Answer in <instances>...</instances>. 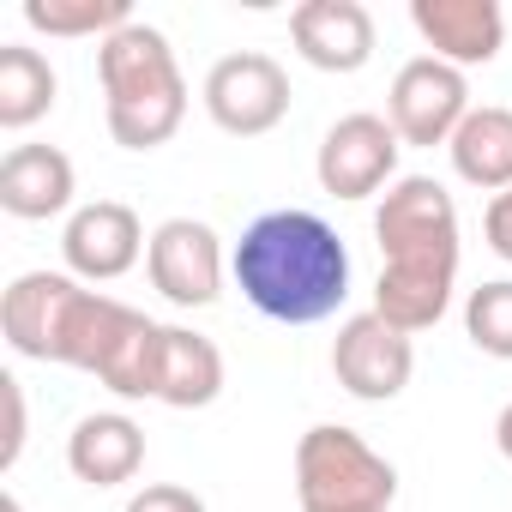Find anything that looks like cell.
Returning a JSON list of instances; mask_svg holds the SVG:
<instances>
[{"mask_svg": "<svg viewBox=\"0 0 512 512\" xmlns=\"http://www.w3.org/2000/svg\"><path fill=\"white\" fill-rule=\"evenodd\" d=\"M374 241H380V284H374V314L398 332H428L452 308L458 284V205L434 175H398L380 193L374 211Z\"/></svg>", "mask_w": 512, "mask_h": 512, "instance_id": "cell-1", "label": "cell"}, {"mask_svg": "<svg viewBox=\"0 0 512 512\" xmlns=\"http://www.w3.org/2000/svg\"><path fill=\"white\" fill-rule=\"evenodd\" d=\"M235 290L278 326H320L350 296V247L314 211L253 217L229 253Z\"/></svg>", "mask_w": 512, "mask_h": 512, "instance_id": "cell-2", "label": "cell"}, {"mask_svg": "<svg viewBox=\"0 0 512 512\" xmlns=\"http://www.w3.org/2000/svg\"><path fill=\"white\" fill-rule=\"evenodd\" d=\"M121 320H127V302L85 290L73 272H25L0 296V332L19 356L79 368V374H97Z\"/></svg>", "mask_w": 512, "mask_h": 512, "instance_id": "cell-3", "label": "cell"}, {"mask_svg": "<svg viewBox=\"0 0 512 512\" xmlns=\"http://www.w3.org/2000/svg\"><path fill=\"white\" fill-rule=\"evenodd\" d=\"M97 79H103V121L121 151H157L187 121V79L157 25H121L97 43Z\"/></svg>", "mask_w": 512, "mask_h": 512, "instance_id": "cell-4", "label": "cell"}, {"mask_svg": "<svg viewBox=\"0 0 512 512\" xmlns=\"http://www.w3.org/2000/svg\"><path fill=\"white\" fill-rule=\"evenodd\" d=\"M296 500L302 512H392L398 470L356 428L320 422L296 440Z\"/></svg>", "mask_w": 512, "mask_h": 512, "instance_id": "cell-5", "label": "cell"}, {"mask_svg": "<svg viewBox=\"0 0 512 512\" xmlns=\"http://www.w3.org/2000/svg\"><path fill=\"white\" fill-rule=\"evenodd\" d=\"M199 97H205V115L217 121V133H229V139H266L290 115V73L272 55H260V49H241V55H223L205 73Z\"/></svg>", "mask_w": 512, "mask_h": 512, "instance_id": "cell-6", "label": "cell"}, {"mask_svg": "<svg viewBox=\"0 0 512 512\" xmlns=\"http://www.w3.org/2000/svg\"><path fill=\"white\" fill-rule=\"evenodd\" d=\"M464 115H470V85H464L458 67H446L434 55H416V61L398 67V79L386 91V121L404 145H422V151L452 145Z\"/></svg>", "mask_w": 512, "mask_h": 512, "instance_id": "cell-7", "label": "cell"}, {"mask_svg": "<svg viewBox=\"0 0 512 512\" xmlns=\"http://www.w3.org/2000/svg\"><path fill=\"white\" fill-rule=\"evenodd\" d=\"M145 272H151V290L175 308H211L223 296V241L211 223L199 217H169L151 229V247H145Z\"/></svg>", "mask_w": 512, "mask_h": 512, "instance_id": "cell-8", "label": "cell"}, {"mask_svg": "<svg viewBox=\"0 0 512 512\" xmlns=\"http://www.w3.org/2000/svg\"><path fill=\"white\" fill-rule=\"evenodd\" d=\"M398 151H404V139L392 133V121L356 109V115H344V121L326 127L314 175H320V187L332 199H374L380 187L398 181Z\"/></svg>", "mask_w": 512, "mask_h": 512, "instance_id": "cell-9", "label": "cell"}, {"mask_svg": "<svg viewBox=\"0 0 512 512\" xmlns=\"http://www.w3.org/2000/svg\"><path fill=\"white\" fill-rule=\"evenodd\" d=\"M332 374H338V386L350 398L392 404L410 386V374H416V344H410V332L386 326L374 308L368 314H350L338 326V338H332Z\"/></svg>", "mask_w": 512, "mask_h": 512, "instance_id": "cell-10", "label": "cell"}, {"mask_svg": "<svg viewBox=\"0 0 512 512\" xmlns=\"http://www.w3.org/2000/svg\"><path fill=\"white\" fill-rule=\"evenodd\" d=\"M145 247H151V235H145L139 211L121 205V199H91V205H79V211L67 217V229H61L67 272H73L79 284H115V278H127V272L139 266Z\"/></svg>", "mask_w": 512, "mask_h": 512, "instance_id": "cell-11", "label": "cell"}, {"mask_svg": "<svg viewBox=\"0 0 512 512\" xmlns=\"http://www.w3.org/2000/svg\"><path fill=\"white\" fill-rule=\"evenodd\" d=\"M290 43L320 73H362L374 61V13L362 0H302L290 13Z\"/></svg>", "mask_w": 512, "mask_h": 512, "instance_id": "cell-12", "label": "cell"}, {"mask_svg": "<svg viewBox=\"0 0 512 512\" xmlns=\"http://www.w3.org/2000/svg\"><path fill=\"white\" fill-rule=\"evenodd\" d=\"M410 25L446 67H488L506 49V13L494 0H410Z\"/></svg>", "mask_w": 512, "mask_h": 512, "instance_id": "cell-13", "label": "cell"}, {"mask_svg": "<svg viewBox=\"0 0 512 512\" xmlns=\"http://www.w3.org/2000/svg\"><path fill=\"white\" fill-rule=\"evenodd\" d=\"M73 187H79V175L61 145H13L0 157V211L19 223L61 217L73 205Z\"/></svg>", "mask_w": 512, "mask_h": 512, "instance_id": "cell-14", "label": "cell"}, {"mask_svg": "<svg viewBox=\"0 0 512 512\" xmlns=\"http://www.w3.org/2000/svg\"><path fill=\"white\" fill-rule=\"evenodd\" d=\"M145 464V428L121 410H97V416H79L73 434H67V470L85 482V488H121L133 482Z\"/></svg>", "mask_w": 512, "mask_h": 512, "instance_id": "cell-15", "label": "cell"}, {"mask_svg": "<svg viewBox=\"0 0 512 512\" xmlns=\"http://www.w3.org/2000/svg\"><path fill=\"white\" fill-rule=\"evenodd\" d=\"M452 175L476 193H506L512 187V109L482 103L464 115V127L452 133Z\"/></svg>", "mask_w": 512, "mask_h": 512, "instance_id": "cell-16", "label": "cell"}, {"mask_svg": "<svg viewBox=\"0 0 512 512\" xmlns=\"http://www.w3.org/2000/svg\"><path fill=\"white\" fill-rule=\"evenodd\" d=\"M223 392V350L187 326H163V368H157V404L169 410H205Z\"/></svg>", "mask_w": 512, "mask_h": 512, "instance_id": "cell-17", "label": "cell"}, {"mask_svg": "<svg viewBox=\"0 0 512 512\" xmlns=\"http://www.w3.org/2000/svg\"><path fill=\"white\" fill-rule=\"evenodd\" d=\"M55 91H61V79H55V67H49L43 49L0 43V127H7V133L37 127L55 109Z\"/></svg>", "mask_w": 512, "mask_h": 512, "instance_id": "cell-18", "label": "cell"}, {"mask_svg": "<svg viewBox=\"0 0 512 512\" xmlns=\"http://www.w3.org/2000/svg\"><path fill=\"white\" fill-rule=\"evenodd\" d=\"M25 25L43 37H115L121 25H133L127 0H25Z\"/></svg>", "mask_w": 512, "mask_h": 512, "instance_id": "cell-19", "label": "cell"}, {"mask_svg": "<svg viewBox=\"0 0 512 512\" xmlns=\"http://www.w3.org/2000/svg\"><path fill=\"white\" fill-rule=\"evenodd\" d=\"M464 338L482 356L512 362V278H494V284L470 290V302H464Z\"/></svg>", "mask_w": 512, "mask_h": 512, "instance_id": "cell-20", "label": "cell"}, {"mask_svg": "<svg viewBox=\"0 0 512 512\" xmlns=\"http://www.w3.org/2000/svg\"><path fill=\"white\" fill-rule=\"evenodd\" d=\"M127 512H205V500L193 488H181V482H145L127 500Z\"/></svg>", "mask_w": 512, "mask_h": 512, "instance_id": "cell-21", "label": "cell"}, {"mask_svg": "<svg viewBox=\"0 0 512 512\" xmlns=\"http://www.w3.org/2000/svg\"><path fill=\"white\" fill-rule=\"evenodd\" d=\"M0 398H7V446H0V470H13L25 452V392L13 374H0Z\"/></svg>", "mask_w": 512, "mask_h": 512, "instance_id": "cell-22", "label": "cell"}, {"mask_svg": "<svg viewBox=\"0 0 512 512\" xmlns=\"http://www.w3.org/2000/svg\"><path fill=\"white\" fill-rule=\"evenodd\" d=\"M482 235H488V247L500 253V260L512 266V187L488 199V211H482Z\"/></svg>", "mask_w": 512, "mask_h": 512, "instance_id": "cell-23", "label": "cell"}, {"mask_svg": "<svg viewBox=\"0 0 512 512\" xmlns=\"http://www.w3.org/2000/svg\"><path fill=\"white\" fill-rule=\"evenodd\" d=\"M494 446H500V458L512 464V404H506V410L494 416Z\"/></svg>", "mask_w": 512, "mask_h": 512, "instance_id": "cell-24", "label": "cell"}, {"mask_svg": "<svg viewBox=\"0 0 512 512\" xmlns=\"http://www.w3.org/2000/svg\"><path fill=\"white\" fill-rule=\"evenodd\" d=\"M7 512H25V506H19V494H7Z\"/></svg>", "mask_w": 512, "mask_h": 512, "instance_id": "cell-25", "label": "cell"}]
</instances>
